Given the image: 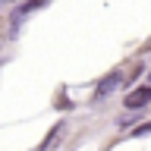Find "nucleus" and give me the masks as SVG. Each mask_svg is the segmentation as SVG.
<instances>
[{
    "mask_svg": "<svg viewBox=\"0 0 151 151\" xmlns=\"http://www.w3.org/2000/svg\"><path fill=\"white\" fill-rule=\"evenodd\" d=\"M148 101H151V88L148 85H142V88H135V91L126 94V107H129V110H142Z\"/></svg>",
    "mask_w": 151,
    "mask_h": 151,
    "instance_id": "f257e3e1",
    "label": "nucleus"
},
{
    "mask_svg": "<svg viewBox=\"0 0 151 151\" xmlns=\"http://www.w3.org/2000/svg\"><path fill=\"white\" fill-rule=\"evenodd\" d=\"M0 3H3V0H0Z\"/></svg>",
    "mask_w": 151,
    "mask_h": 151,
    "instance_id": "f03ea898",
    "label": "nucleus"
}]
</instances>
